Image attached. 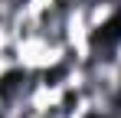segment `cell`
<instances>
[{
    "label": "cell",
    "instance_id": "obj_1",
    "mask_svg": "<svg viewBox=\"0 0 121 118\" xmlns=\"http://www.w3.org/2000/svg\"><path fill=\"white\" fill-rule=\"evenodd\" d=\"M39 108H43V98H30V102H20L10 108V118H39Z\"/></svg>",
    "mask_w": 121,
    "mask_h": 118
},
{
    "label": "cell",
    "instance_id": "obj_2",
    "mask_svg": "<svg viewBox=\"0 0 121 118\" xmlns=\"http://www.w3.org/2000/svg\"><path fill=\"white\" fill-rule=\"evenodd\" d=\"M0 118H10V108L7 105H0Z\"/></svg>",
    "mask_w": 121,
    "mask_h": 118
}]
</instances>
